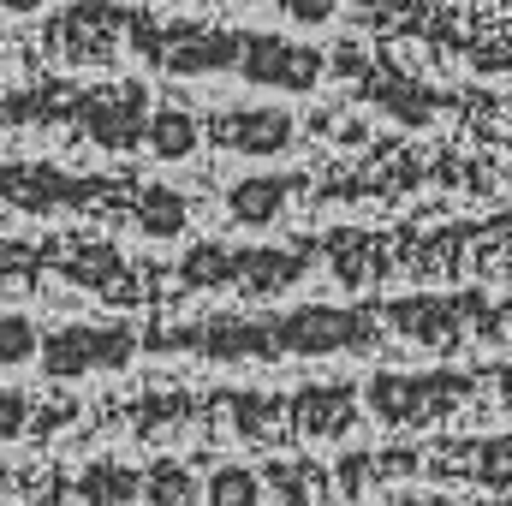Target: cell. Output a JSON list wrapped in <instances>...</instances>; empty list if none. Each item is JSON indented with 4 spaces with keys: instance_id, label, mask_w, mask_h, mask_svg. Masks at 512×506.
I'll return each mask as SVG.
<instances>
[{
    "instance_id": "1",
    "label": "cell",
    "mask_w": 512,
    "mask_h": 506,
    "mask_svg": "<svg viewBox=\"0 0 512 506\" xmlns=\"http://www.w3.org/2000/svg\"><path fill=\"white\" fill-rule=\"evenodd\" d=\"M131 352H137V334L131 328L66 322V328L42 334L36 364H42V376H54V381H78V376H96V370H126Z\"/></svg>"
},
{
    "instance_id": "2",
    "label": "cell",
    "mask_w": 512,
    "mask_h": 506,
    "mask_svg": "<svg viewBox=\"0 0 512 506\" xmlns=\"http://www.w3.org/2000/svg\"><path fill=\"white\" fill-rule=\"evenodd\" d=\"M78 131L102 149H131L149 131V90L143 84H102L78 96Z\"/></svg>"
},
{
    "instance_id": "3",
    "label": "cell",
    "mask_w": 512,
    "mask_h": 506,
    "mask_svg": "<svg viewBox=\"0 0 512 506\" xmlns=\"http://www.w3.org/2000/svg\"><path fill=\"white\" fill-rule=\"evenodd\" d=\"M239 78L268 84V90H310L322 78V54L310 42H286V36H245Z\"/></svg>"
},
{
    "instance_id": "4",
    "label": "cell",
    "mask_w": 512,
    "mask_h": 506,
    "mask_svg": "<svg viewBox=\"0 0 512 506\" xmlns=\"http://www.w3.org/2000/svg\"><path fill=\"white\" fill-rule=\"evenodd\" d=\"M358 340H370V322L358 316V310H328V304H310V310H292V316H280L274 322V346L280 352H346V346H358Z\"/></svg>"
},
{
    "instance_id": "5",
    "label": "cell",
    "mask_w": 512,
    "mask_h": 506,
    "mask_svg": "<svg viewBox=\"0 0 512 506\" xmlns=\"http://www.w3.org/2000/svg\"><path fill=\"white\" fill-rule=\"evenodd\" d=\"M215 143L233 155H280L292 143V114L286 108H233L215 120Z\"/></svg>"
},
{
    "instance_id": "6",
    "label": "cell",
    "mask_w": 512,
    "mask_h": 506,
    "mask_svg": "<svg viewBox=\"0 0 512 506\" xmlns=\"http://www.w3.org/2000/svg\"><path fill=\"white\" fill-rule=\"evenodd\" d=\"M84 185H90V179H66V173H54V167H0V197L18 203V209H36V215L78 203Z\"/></svg>"
},
{
    "instance_id": "7",
    "label": "cell",
    "mask_w": 512,
    "mask_h": 506,
    "mask_svg": "<svg viewBox=\"0 0 512 506\" xmlns=\"http://www.w3.org/2000/svg\"><path fill=\"white\" fill-rule=\"evenodd\" d=\"M239 48H245V36L203 30V36H191V42L161 48V60H167V72H179V78H203V72H239Z\"/></svg>"
},
{
    "instance_id": "8",
    "label": "cell",
    "mask_w": 512,
    "mask_h": 506,
    "mask_svg": "<svg viewBox=\"0 0 512 506\" xmlns=\"http://www.w3.org/2000/svg\"><path fill=\"white\" fill-rule=\"evenodd\" d=\"M286 197H292V179H274V173H251V179L227 185V215H233L239 227H268V221H280Z\"/></svg>"
},
{
    "instance_id": "9",
    "label": "cell",
    "mask_w": 512,
    "mask_h": 506,
    "mask_svg": "<svg viewBox=\"0 0 512 506\" xmlns=\"http://www.w3.org/2000/svg\"><path fill=\"white\" fill-rule=\"evenodd\" d=\"M298 274H304V262H298L292 251H233V286H245V292H256V298L292 286Z\"/></svg>"
},
{
    "instance_id": "10",
    "label": "cell",
    "mask_w": 512,
    "mask_h": 506,
    "mask_svg": "<svg viewBox=\"0 0 512 506\" xmlns=\"http://www.w3.org/2000/svg\"><path fill=\"white\" fill-rule=\"evenodd\" d=\"M435 393H447V387H435V381H411V376H376L370 381V405H376V417H387V423L423 417L429 405H441Z\"/></svg>"
},
{
    "instance_id": "11",
    "label": "cell",
    "mask_w": 512,
    "mask_h": 506,
    "mask_svg": "<svg viewBox=\"0 0 512 506\" xmlns=\"http://www.w3.org/2000/svg\"><path fill=\"white\" fill-rule=\"evenodd\" d=\"M131 221H137V233H149V239H173V233H185L191 209H185V197H179L173 185H143V191L131 197Z\"/></svg>"
},
{
    "instance_id": "12",
    "label": "cell",
    "mask_w": 512,
    "mask_h": 506,
    "mask_svg": "<svg viewBox=\"0 0 512 506\" xmlns=\"http://www.w3.org/2000/svg\"><path fill=\"white\" fill-rule=\"evenodd\" d=\"M149 149L161 155V161H185L191 149H197V120L185 114V108H161V114H149Z\"/></svg>"
},
{
    "instance_id": "13",
    "label": "cell",
    "mask_w": 512,
    "mask_h": 506,
    "mask_svg": "<svg viewBox=\"0 0 512 506\" xmlns=\"http://www.w3.org/2000/svg\"><path fill=\"white\" fill-rule=\"evenodd\" d=\"M352 423V393L328 387V393H304V429L310 435H340Z\"/></svg>"
},
{
    "instance_id": "14",
    "label": "cell",
    "mask_w": 512,
    "mask_h": 506,
    "mask_svg": "<svg viewBox=\"0 0 512 506\" xmlns=\"http://www.w3.org/2000/svg\"><path fill=\"white\" fill-rule=\"evenodd\" d=\"M143 495L149 506H197V483H191V471L185 465H149V477H143Z\"/></svg>"
},
{
    "instance_id": "15",
    "label": "cell",
    "mask_w": 512,
    "mask_h": 506,
    "mask_svg": "<svg viewBox=\"0 0 512 506\" xmlns=\"http://www.w3.org/2000/svg\"><path fill=\"white\" fill-rule=\"evenodd\" d=\"M179 274H185V286H233V251H221V245H191L185 262H179Z\"/></svg>"
},
{
    "instance_id": "16",
    "label": "cell",
    "mask_w": 512,
    "mask_h": 506,
    "mask_svg": "<svg viewBox=\"0 0 512 506\" xmlns=\"http://www.w3.org/2000/svg\"><path fill=\"white\" fill-rule=\"evenodd\" d=\"M36 346H42L36 322H30V316H12V310H0V370H18V364H30V358H36Z\"/></svg>"
},
{
    "instance_id": "17",
    "label": "cell",
    "mask_w": 512,
    "mask_h": 506,
    "mask_svg": "<svg viewBox=\"0 0 512 506\" xmlns=\"http://www.w3.org/2000/svg\"><path fill=\"white\" fill-rule=\"evenodd\" d=\"M209 506H262V483L245 465H221L209 477Z\"/></svg>"
},
{
    "instance_id": "18",
    "label": "cell",
    "mask_w": 512,
    "mask_h": 506,
    "mask_svg": "<svg viewBox=\"0 0 512 506\" xmlns=\"http://www.w3.org/2000/svg\"><path fill=\"white\" fill-rule=\"evenodd\" d=\"M24 423H30V399L12 393V387H0V441H18Z\"/></svg>"
},
{
    "instance_id": "19",
    "label": "cell",
    "mask_w": 512,
    "mask_h": 506,
    "mask_svg": "<svg viewBox=\"0 0 512 506\" xmlns=\"http://www.w3.org/2000/svg\"><path fill=\"white\" fill-rule=\"evenodd\" d=\"M483 477L489 483H512V447H501V441L483 447Z\"/></svg>"
},
{
    "instance_id": "20",
    "label": "cell",
    "mask_w": 512,
    "mask_h": 506,
    "mask_svg": "<svg viewBox=\"0 0 512 506\" xmlns=\"http://www.w3.org/2000/svg\"><path fill=\"white\" fill-rule=\"evenodd\" d=\"M280 6H286V18H298V24H322V18H334L340 0H280Z\"/></svg>"
},
{
    "instance_id": "21",
    "label": "cell",
    "mask_w": 512,
    "mask_h": 506,
    "mask_svg": "<svg viewBox=\"0 0 512 506\" xmlns=\"http://www.w3.org/2000/svg\"><path fill=\"white\" fill-rule=\"evenodd\" d=\"M24 268H30V251H24V245H6V239H0V286H12V280H18Z\"/></svg>"
},
{
    "instance_id": "22",
    "label": "cell",
    "mask_w": 512,
    "mask_h": 506,
    "mask_svg": "<svg viewBox=\"0 0 512 506\" xmlns=\"http://www.w3.org/2000/svg\"><path fill=\"white\" fill-rule=\"evenodd\" d=\"M393 506H441V501H435V495H399Z\"/></svg>"
},
{
    "instance_id": "23",
    "label": "cell",
    "mask_w": 512,
    "mask_h": 506,
    "mask_svg": "<svg viewBox=\"0 0 512 506\" xmlns=\"http://www.w3.org/2000/svg\"><path fill=\"white\" fill-rule=\"evenodd\" d=\"M0 6H6V12H36L42 0H0Z\"/></svg>"
}]
</instances>
